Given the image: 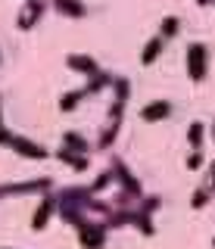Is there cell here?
<instances>
[{"instance_id":"1","label":"cell","mask_w":215,"mask_h":249,"mask_svg":"<svg viewBox=\"0 0 215 249\" xmlns=\"http://www.w3.org/2000/svg\"><path fill=\"white\" fill-rule=\"evenodd\" d=\"M184 69H187V78L194 84H203L206 75H209V47L203 41L187 44V53H184Z\"/></svg>"},{"instance_id":"2","label":"cell","mask_w":215,"mask_h":249,"mask_svg":"<svg viewBox=\"0 0 215 249\" xmlns=\"http://www.w3.org/2000/svg\"><path fill=\"white\" fill-rule=\"evenodd\" d=\"M109 171H112V178H116V181L122 184V190H125V193H131L134 199H141V196H143L141 181H137V175L125 165V159H122V156H112V159H109Z\"/></svg>"},{"instance_id":"3","label":"cell","mask_w":215,"mask_h":249,"mask_svg":"<svg viewBox=\"0 0 215 249\" xmlns=\"http://www.w3.org/2000/svg\"><path fill=\"white\" fill-rule=\"evenodd\" d=\"M106 224L103 221H84L78 224V243L84 246V249H103V243H106Z\"/></svg>"},{"instance_id":"4","label":"cell","mask_w":215,"mask_h":249,"mask_svg":"<svg viewBox=\"0 0 215 249\" xmlns=\"http://www.w3.org/2000/svg\"><path fill=\"white\" fill-rule=\"evenodd\" d=\"M128 93H131V81H128V78H122V75H116V78H112L109 122H122V115H125V103H128Z\"/></svg>"},{"instance_id":"5","label":"cell","mask_w":215,"mask_h":249,"mask_svg":"<svg viewBox=\"0 0 215 249\" xmlns=\"http://www.w3.org/2000/svg\"><path fill=\"white\" fill-rule=\"evenodd\" d=\"M53 181L50 178H32L22 184H0V196H19V193H50Z\"/></svg>"},{"instance_id":"6","label":"cell","mask_w":215,"mask_h":249,"mask_svg":"<svg viewBox=\"0 0 215 249\" xmlns=\"http://www.w3.org/2000/svg\"><path fill=\"white\" fill-rule=\"evenodd\" d=\"M6 146H10L13 153H19L22 159H47V156H50V153H47V146H41L37 140H32V137H22V134H13Z\"/></svg>"},{"instance_id":"7","label":"cell","mask_w":215,"mask_h":249,"mask_svg":"<svg viewBox=\"0 0 215 249\" xmlns=\"http://www.w3.org/2000/svg\"><path fill=\"white\" fill-rule=\"evenodd\" d=\"M53 212H56V196H53V193H44V196L37 199V206H35L32 231H44V228H47V221L53 218Z\"/></svg>"},{"instance_id":"8","label":"cell","mask_w":215,"mask_h":249,"mask_svg":"<svg viewBox=\"0 0 215 249\" xmlns=\"http://www.w3.org/2000/svg\"><path fill=\"white\" fill-rule=\"evenodd\" d=\"M47 13V0H25L22 3V10H19V28H35V22H41V16Z\"/></svg>"},{"instance_id":"9","label":"cell","mask_w":215,"mask_h":249,"mask_svg":"<svg viewBox=\"0 0 215 249\" xmlns=\"http://www.w3.org/2000/svg\"><path fill=\"white\" fill-rule=\"evenodd\" d=\"M66 66L75 69V72H81L84 78H90V75L100 72V62L94 56H88V53H69V56H66Z\"/></svg>"},{"instance_id":"10","label":"cell","mask_w":215,"mask_h":249,"mask_svg":"<svg viewBox=\"0 0 215 249\" xmlns=\"http://www.w3.org/2000/svg\"><path fill=\"white\" fill-rule=\"evenodd\" d=\"M168 115H172V103L168 100H150L141 109V122H165Z\"/></svg>"},{"instance_id":"11","label":"cell","mask_w":215,"mask_h":249,"mask_svg":"<svg viewBox=\"0 0 215 249\" xmlns=\"http://www.w3.org/2000/svg\"><path fill=\"white\" fill-rule=\"evenodd\" d=\"M53 10L59 16H66V19H84L88 16V6H84V0H50Z\"/></svg>"},{"instance_id":"12","label":"cell","mask_w":215,"mask_h":249,"mask_svg":"<svg viewBox=\"0 0 215 249\" xmlns=\"http://www.w3.org/2000/svg\"><path fill=\"white\" fill-rule=\"evenodd\" d=\"M162 50H165V41H162L159 35H153L150 41L143 44V50H141V62H143V66H153V62L159 59V53H162Z\"/></svg>"},{"instance_id":"13","label":"cell","mask_w":215,"mask_h":249,"mask_svg":"<svg viewBox=\"0 0 215 249\" xmlns=\"http://www.w3.org/2000/svg\"><path fill=\"white\" fill-rule=\"evenodd\" d=\"M59 162H66V165L69 168H72V171H84V168H88V156H81V153H72V150H69V146H59Z\"/></svg>"},{"instance_id":"14","label":"cell","mask_w":215,"mask_h":249,"mask_svg":"<svg viewBox=\"0 0 215 249\" xmlns=\"http://www.w3.org/2000/svg\"><path fill=\"white\" fill-rule=\"evenodd\" d=\"M178 31H181V19H178V16H162V19H159V31H156V35L162 37V41L178 37Z\"/></svg>"},{"instance_id":"15","label":"cell","mask_w":215,"mask_h":249,"mask_svg":"<svg viewBox=\"0 0 215 249\" xmlns=\"http://www.w3.org/2000/svg\"><path fill=\"white\" fill-rule=\"evenodd\" d=\"M63 146H69L72 153H81V156L90 153V143L84 140V134H78V131H66V134H63Z\"/></svg>"},{"instance_id":"16","label":"cell","mask_w":215,"mask_h":249,"mask_svg":"<svg viewBox=\"0 0 215 249\" xmlns=\"http://www.w3.org/2000/svg\"><path fill=\"white\" fill-rule=\"evenodd\" d=\"M159 206H162V196H159V193H143V196L134 202L137 212H141V215H150V218H153V212H156Z\"/></svg>"},{"instance_id":"17","label":"cell","mask_w":215,"mask_h":249,"mask_svg":"<svg viewBox=\"0 0 215 249\" xmlns=\"http://www.w3.org/2000/svg\"><path fill=\"white\" fill-rule=\"evenodd\" d=\"M203 140H206V124L203 122H190L187 124V146L190 150H203Z\"/></svg>"},{"instance_id":"18","label":"cell","mask_w":215,"mask_h":249,"mask_svg":"<svg viewBox=\"0 0 215 249\" xmlns=\"http://www.w3.org/2000/svg\"><path fill=\"white\" fill-rule=\"evenodd\" d=\"M112 78H116V75L103 72V69H100L97 75H90V81L84 84V90H88V97H90V93H97V90H103V88H112Z\"/></svg>"},{"instance_id":"19","label":"cell","mask_w":215,"mask_h":249,"mask_svg":"<svg viewBox=\"0 0 215 249\" xmlns=\"http://www.w3.org/2000/svg\"><path fill=\"white\" fill-rule=\"evenodd\" d=\"M119 128H122V122H106L103 134L97 140V150H109V146L116 143V137H119Z\"/></svg>"},{"instance_id":"20","label":"cell","mask_w":215,"mask_h":249,"mask_svg":"<svg viewBox=\"0 0 215 249\" xmlns=\"http://www.w3.org/2000/svg\"><path fill=\"white\" fill-rule=\"evenodd\" d=\"M84 97H88V90H84V88H75V90H69V93H63V97H59V109H63V112H72V109L78 106Z\"/></svg>"},{"instance_id":"21","label":"cell","mask_w":215,"mask_h":249,"mask_svg":"<svg viewBox=\"0 0 215 249\" xmlns=\"http://www.w3.org/2000/svg\"><path fill=\"white\" fill-rule=\"evenodd\" d=\"M209 202H212V190L199 184L197 190H194V196H190V209H197V212H199V209H206Z\"/></svg>"},{"instance_id":"22","label":"cell","mask_w":215,"mask_h":249,"mask_svg":"<svg viewBox=\"0 0 215 249\" xmlns=\"http://www.w3.org/2000/svg\"><path fill=\"white\" fill-rule=\"evenodd\" d=\"M112 181H116V178H112V171H109V168H103V171L97 175V181L88 187V190H90V196H97V193H103V190H106V187H109Z\"/></svg>"},{"instance_id":"23","label":"cell","mask_w":215,"mask_h":249,"mask_svg":"<svg viewBox=\"0 0 215 249\" xmlns=\"http://www.w3.org/2000/svg\"><path fill=\"white\" fill-rule=\"evenodd\" d=\"M131 224L143 233V237H153V233H156V228H153V218H150V215H141L137 209H134V221H131Z\"/></svg>"},{"instance_id":"24","label":"cell","mask_w":215,"mask_h":249,"mask_svg":"<svg viewBox=\"0 0 215 249\" xmlns=\"http://www.w3.org/2000/svg\"><path fill=\"white\" fill-rule=\"evenodd\" d=\"M203 165H206V153L203 150H190L187 159H184V168H187V171H199Z\"/></svg>"},{"instance_id":"25","label":"cell","mask_w":215,"mask_h":249,"mask_svg":"<svg viewBox=\"0 0 215 249\" xmlns=\"http://www.w3.org/2000/svg\"><path fill=\"white\" fill-rule=\"evenodd\" d=\"M203 187H209V190L215 193V159L206 165V184H203Z\"/></svg>"},{"instance_id":"26","label":"cell","mask_w":215,"mask_h":249,"mask_svg":"<svg viewBox=\"0 0 215 249\" xmlns=\"http://www.w3.org/2000/svg\"><path fill=\"white\" fill-rule=\"evenodd\" d=\"M197 6H212V0H194Z\"/></svg>"},{"instance_id":"27","label":"cell","mask_w":215,"mask_h":249,"mask_svg":"<svg viewBox=\"0 0 215 249\" xmlns=\"http://www.w3.org/2000/svg\"><path fill=\"white\" fill-rule=\"evenodd\" d=\"M0 131H3V103H0Z\"/></svg>"},{"instance_id":"28","label":"cell","mask_w":215,"mask_h":249,"mask_svg":"<svg viewBox=\"0 0 215 249\" xmlns=\"http://www.w3.org/2000/svg\"><path fill=\"white\" fill-rule=\"evenodd\" d=\"M212 143H215V122H212Z\"/></svg>"},{"instance_id":"29","label":"cell","mask_w":215,"mask_h":249,"mask_svg":"<svg viewBox=\"0 0 215 249\" xmlns=\"http://www.w3.org/2000/svg\"><path fill=\"white\" fill-rule=\"evenodd\" d=\"M0 62H3V53H0Z\"/></svg>"},{"instance_id":"30","label":"cell","mask_w":215,"mask_h":249,"mask_svg":"<svg viewBox=\"0 0 215 249\" xmlns=\"http://www.w3.org/2000/svg\"><path fill=\"white\" fill-rule=\"evenodd\" d=\"M212 246H215V240H212Z\"/></svg>"},{"instance_id":"31","label":"cell","mask_w":215,"mask_h":249,"mask_svg":"<svg viewBox=\"0 0 215 249\" xmlns=\"http://www.w3.org/2000/svg\"><path fill=\"white\" fill-rule=\"evenodd\" d=\"M0 249H6V246H0Z\"/></svg>"},{"instance_id":"32","label":"cell","mask_w":215,"mask_h":249,"mask_svg":"<svg viewBox=\"0 0 215 249\" xmlns=\"http://www.w3.org/2000/svg\"><path fill=\"white\" fill-rule=\"evenodd\" d=\"M212 6H215V0H212Z\"/></svg>"}]
</instances>
